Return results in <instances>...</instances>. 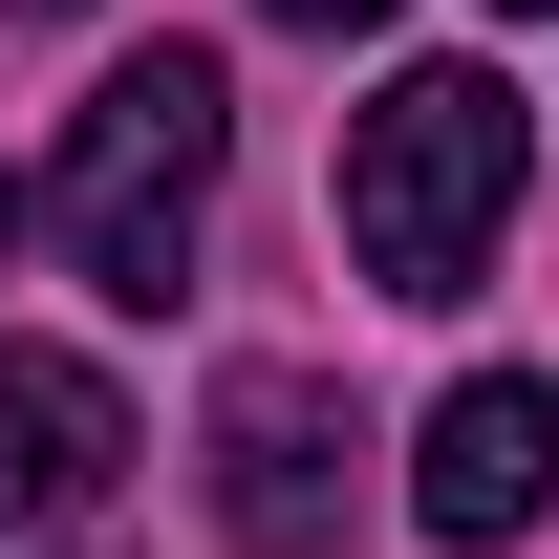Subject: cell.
Returning a JSON list of instances; mask_svg holds the SVG:
<instances>
[{"mask_svg":"<svg viewBox=\"0 0 559 559\" xmlns=\"http://www.w3.org/2000/svg\"><path fill=\"white\" fill-rule=\"evenodd\" d=\"M130 474V388L66 345H0V516H86Z\"/></svg>","mask_w":559,"mask_h":559,"instance_id":"cell-5","label":"cell"},{"mask_svg":"<svg viewBox=\"0 0 559 559\" xmlns=\"http://www.w3.org/2000/svg\"><path fill=\"white\" fill-rule=\"evenodd\" d=\"M409 516L452 559H495L516 516H559V388H538V366H474V388L409 430Z\"/></svg>","mask_w":559,"mask_h":559,"instance_id":"cell-4","label":"cell"},{"mask_svg":"<svg viewBox=\"0 0 559 559\" xmlns=\"http://www.w3.org/2000/svg\"><path fill=\"white\" fill-rule=\"evenodd\" d=\"M215 173H237V86H215L194 44H151V66H108V86H86V130L44 151V237H66L108 301H173Z\"/></svg>","mask_w":559,"mask_h":559,"instance_id":"cell-1","label":"cell"},{"mask_svg":"<svg viewBox=\"0 0 559 559\" xmlns=\"http://www.w3.org/2000/svg\"><path fill=\"white\" fill-rule=\"evenodd\" d=\"M345 388H323V366H237V388H215V538L237 559H323L345 538Z\"/></svg>","mask_w":559,"mask_h":559,"instance_id":"cell-3","label":"cell"},{"mask_svg":"<svg viewBox=\"0 0 559 559\" xmlns=\"http://www.w3.org/2000/svg\"><path fill=\"white\" fill-rule=\"evenodd\" d=\"M0 215H22V194H0Z\"/></svg>","mask_w":559,"mask_h":559,"instance_id":"cell-8","label":"cell"},{"mask_svg":"<svg viewBox=\"0 0 559 559\" xmlns=\"http://www.w3.org/2000/svg\"><path fill=\"white\" fill-rule=\"evenodd\" d=\"M280 22H323V44H366V22H388V0H280Z\"/></svg>","mask_w":559,"mask_h":559,"instance_id":"cell-6","label":"cell"},{"mask_svg":"<svg viewBox=\"0 0 559 559\" xmlns=\"http://www.w3.org/2000/svg\"><path fill=\"white\" fill-rule=\"evenodd\" d=\"M495 22H559V0H495Z\"/></svg>","mask_w":559,"mask_h":559,"instance_id":"cell-7","label":"cell"},{"mask_svg":"<svg viewBox=\"0 0 559 559\" xmlns=\"http://www.w3.org/2000/svg\"><path fill=\"white\" fill-rule=\"evenodd\" d=\"M495 215H516V86L495 66H409L345 130V259L388 280V301H474Z\"/></svg>","mask_w":559,"mask_h":559,"instance_id":"cell-2","label":"cell"}]
</instances>
